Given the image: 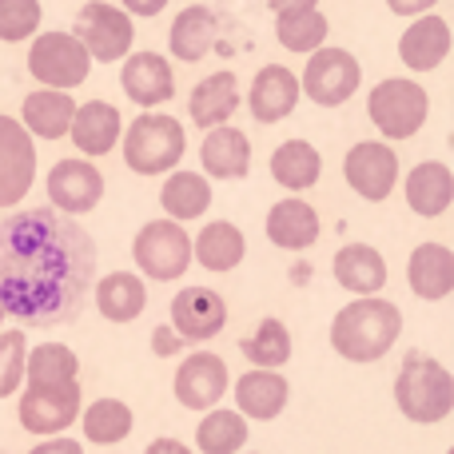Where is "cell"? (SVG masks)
I'll list each match as a JSON object with an SVG mask.
<instances>
[{"instance_id": "6da1fadb", "label": "cell", "mask_w": 454, "mask_h": 454, "mask_svg": "<svg viewBox=\"0 0 454 454\" xmlns=\"http://www.w3.org/2000/svg\"><path fill=\"white\" fill-rule=\"evenodd\" d=\"M96 243L56 207H20L0 223V307L28 327H56L84 311Z\"/></svg>"}, {"instance_id": "7a4b0ae2", "label": "cell", "mask_w": 454, "mask_h": 454, "mask_svg": "<svg viewBox=\"0 0 454 454\" xmlns=\"http://www.w3.org/2000/svg\"><path fill=\"white\" fill-rule=\"evenodd\" d=\"M403 335V311L391 299L359 295L331 319V347L347 363H379Z\"/></svg>"}, {"instance_id": "3957f363", "label": "cell", "mask_w": 454, "mask_h": 454, "mask_svg": "<svg viewBox=\"0 0 454 454\" xmlns=\"http://www.w3.org/2000/svg\"><path fill=\"white\" fill-rule=\"evenodd\" d=\"M395 407L419 427H434L454 415V375L439 359L411 351L395 375Z\"/></svg>"}, {"instance_id": "277c9868", "label": "cell", "mask_w": 454, "mask_h": 454, "mask_svg": "<svg viewBox=\"0 0 454 454\" xmlns=\"http://www.w3.org/2000/svg\"><path fill=\"white\" fill-rule=\"evenodd\" d=\"M120 148H124V164L136 176H168L180 168L188 152V132L176 116L152 108L120 132Z\"/></svg>"}, {"instance_id": "5b68a950", "label": "cell", "mask_w": 454, "mask_h": 454, "mask_svg": "<svg viewBox=\"0 0 454 454\" xmlns=\"http://www.w3.org/2000/svg\"><path fill=\"white\" fill-rule=\"evenodd\" d=\"M367 116L379 128L383 140H415L423 132L427 116H431V96L419 80L411 76H391L379 80L367 92Z\"/></svg>"}, {"instance_id": "8992f818", "label": "cell", "mask_w": 454, "mask_h": 454, "mask_svg": "<svg viewBox=\"0 0 454 454\" xmlns=\"http://www.w3.org/2000/svg\"><path fill=\"white\" fill-rule=\"evenodd\" d=\"M92 72V56L76 40V32H36L28 44V76L40 88H56V92H72L80 88Z\"/></svg>"}, {"instance_id": "52a82bcc", "label": "cell", "mask_w": 454, "mask_h": 454, "mask_svg": "<svg viewBox=\"0 0 454 454\" xmlns=\"http://www.w3.org/2000/svg\"><path fill=\"white\" fill-rule=\"evenodd\" d=\"M132 259L156 283L184 279V271L192 267V235L184 231V223L168 220V215L148 220L132 239Z\"/></svg>"}, {"instance_id": "ba28073f", "label": "cell", "mask_w": 454, "mask_h": 454, "mask_svg": "<svg viewBox=\"0 0 454 454\" xmlns=\"http://www.w3.org/2000/svg\"><path fill=\"white\" fill-rule=\"evenodd\" d=\"M359 84H363L359 60L347 48H331V44L315 48L307 56L303 76H299V92L311 104H319V108H343L359 92Z\"/></svg>"}, {"instance_id": "9c48e42d", "label": "cell", "mask_w": 454, "mask_h": 454, "mask_svg": "<svg viewBox=\"0 0 454 454\" xmlns=\"http://www.w3.org/2000/svg\"><path fill=\"white\" fill-rule=\"evenodd\" d=\"M76 40L88 48V56L100 64H116L136 44V16H128L120 4L88 0L76 16Z\"/></svg>"}, {"instance_id": "30bf717a", "label": "cell", "mask_w": 454, "mask_h": 454, "mask_svg": "<svg viewBox=\"0 0 454 454\" xmlns=\"http://www.w3.org/2000/svg\"><path fill=\"white\" fill-rule=\"evenodd\" d=\"M399 152L387 140H359L343 156V180L367 204H383L399 188Z\"/></svg>"}, {"instance_id": "8fae6325", "label": "cell", "mask_w": 454, "mask_h": 454, "mask_svg": "<svg viewBox=\"0 0 454 454\" xmlns=\"http://www.w3.org/2000/svg\"><path fill=\"white\" fill-rule=\"evenodd\" d=\"M36 184V140L20 120L0 116V212L24 204Z\"/></svg>"}, {"instance_id": "7c38bea8", "label": "cell", "mask_w": 454, "mask_h": 454, "mask_svg": "<svg viewBox=\"0 0 454 454\" xmlns=\"http://www.w3.org/2000/svg\"><path fill=\"white\" fill-rule=\"evenodd\" d=\"M80 407H84V395H80V383L68 387H28L20 395V427L36 439H52V434H64L72 423L80 419Z\"/></svg>"}, {"instance_id": "4fadbf2b", "label": "cell", "mask_w": 454, "mask_h": 454, "mask_svg": "<svg viewBox=\"0 0 454 454\" xmlns=\"http://www.w3.org/2000/svg\"><path fill=\"white\" fill-rule=\"evenodd\" d=\"M44 188H48V204L76 220V215H88L104 200V172L92 160L68 156V160H56L52 164Z\"/></svg>"}, {"instance_id": "5bb4252c", "label": "cell", "mask_w": 454, "mask_h": 454, "mask_svg": "<svg viewBox=\"0 0 454 454\" xmlns=\"http://www.w3.org/2000/svg\"><path fill=\"white\" fill-rule=\"evenodd\" d=\"M227 387H231V375H227V363L220 359L215 351H192L188 359L180 363V371H176V399H180V407L188 411H212L220 407V399L227 395Z\"/></svg>"}, {"instance_id": "9a60e30c", "label": "cell", "mask_w": 454, "mask_h": 454, "mask_svg": "<svg viewBox=\"0 0 454 454\" xmlns=\"http://www.w3.org/2000/svg\"><path fill=\"white\" fill-rule=\"evenodd\" d=\"M227 327V303L212 287H184L172 299V331L188 343H207Z\"/></svg>"}, {"instance_id": "2e32d148", "label": "cell", "mask_w": 454, "mask_h": 454, "mask_svg": "<svg viewBox=\"0 0 454 454\" xmlns=\"http://www.w3.org/2000/svg\"><path fill=\"white\" fill-rule=\"evenodd\" d=\"M120 88L132 104L140 108H160L176 96V76H172V64L168 56L160 52H128L124 56V68H120Z\"/></svg>"}, {"instance_id": "e0dca14e", "label": "cell", "mask_w": 454, "mask_h": 454, "mask_svg": "<svg viewBox=\"0 0 454 454\" xmlns=\"http://www.w3.org/2000/svg\"><path fill=\"white\" fill-rule=\"evenodd\" d=\"M299 100H303L299 76L287 64H263L247 88V108L255 116V124H279V120H287L295 112Z\"/></svg>"}, {"instance_id": "ac0fdd59", "label": "cell", "mask_w": 454, "mask_h": 454, "mask_svg": "<svg viewBox=\"0 0 454 454\" xmlns=\"http://www.w3.org/2000/svg\"><path fill=\"white\" fill-rule=\"evenodd\" d=\"M450 44H454V36H450L447 16H439V12L411 16V28H403V36H399V60L411 72H434L450 56Z\"/></svg>"}, {"instance_id": "d6986e66", "label": "cell", "mask_w": 454, "mask_h": 454, "mask_svg": "<svg viewBox=\"0 0 454 454\" xmlns=\"http://www.w3.org/2000/svg\"><path fill=\"white\" fill-rule=\"evenodd\" d=\"M120 132H124V116H120V108L108 104V100L76 104V112H72L68 136H72V144H76V152L84 160L108 156V152L120 144Z\"/></svg>"}, {"instance_id": "ffe728a7", "label": "cell", "mask_w": 454, "mask_h": 454, "mask_svg": "<svg viewBox=\"0 0 454 454\" xmlns=\"http://www.w3.org/2000/svg\"><path fill=\"white\" fill-rule=\"evenodd\" d=\"M287 399H291V383L279 375V371L251 367L235 379V411H239L243 419L271 423V419L283 415Z\"/></svg>"}, {"instance_id": "44dd1931", "label": "cell", "mask_w": 454, "mask_h": 454, "mask_svg": "<svg viewBox=\"0 0 454 454\" xmlns=\"http://www.w3.org/2000/svg\"><path fill=\"white\" fill-rule=\"evenodd\" d=\"M200 168L207 180H243L251 172V140L235 124L207 128L200 144Z\"/></svg>"}, {"instance_id": "7402d4cb", "label": "cell", "mask_w": 454, "mask_h": 454, "mask_svg": "<svg viewBox=\"0 0 454 454\" xmlns=\"http://www.w3.org/2000/svg\"><path fill=\"white\" fill-rule=\"evenodd\" d=\"M403 196H407V207L423 220H439V215L450 212L454 204V172L442 160H423L407 172V184H403Z\"/></svg>"}, {"instance_id": "603a6c76", "label": "cell", "mask_w": 454, "mask_h": 454, "mask_svg": "<svg viewBox=\"0 0 454 454\" xmlns=\"http://www.w3.org/2000/svg\"><path fill=\"white\" fill-rule=\"evenodd\" d=\"M263 231L275 247L307 251L319 243L323 223H319V212H315L307 200L287 196V200H279V204H271V212H267V220H263Z\"/></svg>"}, {"instance_id": "cb8c5ba5", "label": "cell", "mask_w": 454, "mask_h": 454, "mask_svg": "<svg viewBox=\"0 0 454 454\" xmlns=\"http://www.w3.org/2000/svg\"><path fill=\"white\" fill-rule=\"evenodd\" d=\"M331 275L351 295H379L387 287V259L371 243H347L331 259Z\"/></svg>"}, {"instance_id": "d4e9b609", "label": "cell", "mask_w": 454, "mask_h": 454, "mask_svg": "<svg viewBox=\"0 0 454 454\" xmlns=\"http://www.w3.org/2000/svg\"><path fill=\"white\" fill-rule=\"evenodd\" d=\"M215 32H220L215 12L204 4V0H196V4L176 12L172 32H168V52H172V60L200 64L215 48Z\"/></svg>"}, {"instance_id": "484cf974", "label": "cell", "mask_w": 454, "mask_h": 454, "mask_svg": "<svg viewBox=\"0 0 454 454\" xmlns=\"http://www.w3.org/2000/svg\"><path fill=\"white\" fill-rule=\"evenodd\" d=\"M407 283L419 299L439 303L454 291V251L447 243H419L407 259Z\"/></svg>"}, {"instance_id": "4316f807", "label": "cell", "mask_w": 454, "mask_h": 454, "mask_svg": "<svg viewBox=\"0 0 454 454\" xmlns=\"http://www.w3.org/2000/svg\"><path fill=\"white\" fill-rule=\"evenodd\" d=\"M72 104L68 92H56V88H36V92L24 96L20 104V124L32 140H64L72 124Z\"/></svg>"}, {"instance_id": "83f0119b", "label": "cell", "mask_w": 454, "mask_h": 454, "mask_svg": "<svg viewBox=\"0 0 454 454\" xmlns=\"http://www.w3.org/2000/svg\"><path fill=\"white\" fill-rule=\"evenodd\" d=\"M235 108H239V80L227 68L204 76L188 96V116H192V124H200V128L227 124V120L235 116Z\"/></svg>"}, {"instance_id": "f1b7e54d", "label": "cell", "mask_w": 454, "mask_h": 454, "mask_svg": "<svg viewBox=\"0 0 454 454\" xmlns=\"http://www.w3.org/2000/svg\"><path fill=\"white\" fill-rule=\"evenodd\" d=\"M96 311L108 323H132L148 307V287L136 271H108L96 283Z\"/></svg>"}, {"instance_id": "f546056e", "label": "cell", "mask_w": 454, "mask_h": 454, "mask_svg": "<svg viewBox=\"0 0 454 454\" xmlns=\"http://www.w3.org/2000/svg\"><path fill=\"white\" fill-rule=\"evenodd\" d=\"M247 255V239L231 220H212L200 227V235L192 239V259L204 271H231Z\"/></svg>"}, {"instance_id": "4dcf8cb0", "label": "cell", "mask_w": 454, "mask_h": 454, "mask_svg": "<svg viewBox=\"0 0 454 454\" xmlns=\"http://www.w3.org/2000/svg\"><path fill=\"white\" fill-rule=\"evenodd\" d=\"M323 176V156L311 140H283L279 148L271 152V180L279 188H287L291 196L315 188Z\"/></svg>"}, {"instance_id": "1f68e13d", "label": "cell", "mask_w": 454, "mask_h": 454, "mask_svg": "<svg viewBox=\"0 0 454 454\" xmlns=\"http://www.w3.org/2000/svg\"><path fill=\"white\" fill-rule=\"evenodd\" d=\"M160 204H164V215L176 223H192L212 207V180L204 172H168L164 188H160Z\"/></svg>"}, {"instance_id": "d6a6232c", "label": "cell", "mask_w": 454, "mask_h": 454, "mask_svg": "<svg viewBox=\"0 0 454 454\" xmlns=\"http://www.w3.org/2000/svg\"><path fill=\"white\" fill-rule=\"evenodd\" d=\"M24 383L28 387H68L80 383V359L64 343H40L24 355Z\"/></svg>"}, {"instance_id": "836d02e7", "label": "cell", "mask_w": 454, "mask_h": 454, "mask_svg": "<svg viewBox=\"0 0 454 454\" xmlns=\"http://www.w3.org/2000/svg\"><path fill=\"white\" fill-rule=\"evenodd\" d=\"M132 427H136L132 407L120 399H96V403H88V407H80V431H84V439L96 442V447H116V442H124L128 434H132Z\"/></svg>"}, {"instance_id": "e575fe53", "label": "cell", "mask_w": 454, "mask_h": 454, "mask_svg": "<svg viewBox=\"0 0 454 454\" xmlns=\"http://www.w3.org/2000/svg\"><path fill=\"white\" fill-rule=\"evenodd\" d=\"M247 434H251V427L239 411L212 407V411H204V419L196 427V450L200 454H239L247 447Z\"/></svg>"}, {"instance_id": "d590c367", "label": "cell", "mask_w": 454, "mask_h": 454, "mask_svg": "<svg viewBox=\"0 0 454 454\" xmlns=\"http://www.w3.org/2000/svg\"><path fill=\"white\" fill-rule=\"evenodd\" d=\"M327 16L323 8H291V12H275V40L295 56H311L315 48L327 44Z\"/></svg>"}, {"instance_id": "8d00e7d4", "label": "cell", "mask_w": 454, "mask_h": 454, "mask_svg": "<svg viewBox=\"0 0 454 454\" xmlns=\"http://www.w3.org/2000/svg\"><path fill=\"white\" fill-rule=\"evenodd\" d=\"M243 359L255 367L279 371L283 363H291V331L283 319H259L255 331L243 339Z\"/></svg>"}, {"instance_id": "74e56055", "label": "cell", "mask_w": 454, "mask_h": 454, "mask_svg": "<svg viewBox=\"0 0 454 454\" xmlns=\"http://www.w3.org/2000/svg\"><path fill=\"white\" fill-rule=\"evenodd\" d=\"M40 0H0V44H20L40 32Z\"/></svg>"}, {"instance_id": "f35d334b", "label": "cell", "mask_w": 454, "mask_h": 454, "mask_svg": "<svg viewBox=\"0 0 454 454\" xmlns=\"http://www.w3.org/2000/svg\"><path fill=\"white\" fill-rule=\"evenodd\" d=\"M24 355H28L24 331H0V399L24 387Z\"/></svg>"}, {"instance_id": "ab89813d", "label": "cell", "mask_w": 454, "mask_h": 454, "mask_svg": "<svg viewBox=\"0 0 454 454\" xmlns=\"http://www.w3.org/2000/svg\"><path fill=\"white\" fill-rule=\"evenodd\" d=\"M28 454H84V447L76 439H68V434H52V439H40Z\"/></svg>"}, {"instance_id": "60d3db41", "label": "cell", "mask_w": 454, "mask_h": 454, "mask_svg": "<svg viewBox=\"0 0 454 454\" xmlns=\"http://www.w3.org/2000/svg\"><path fill=\"white\" fill-rule=\"evenodd\" d=\"M180 343H184V339L176 335V331L168 327V323H164V327L152 331V351H156V355H176V351H180Z\"/></svg>"}, {"instance_id": "b9f144b4", "label": "cell", "mask_w": 454, "mask_h": 454, "mask_svg": "<svg viewBox=\"0 0 454 454\" xmlns=\"http://www.w3.org/2000/svg\"><path fill=\"white\" fill-rule=\"evenodd\" d=\"M120 8H124L128 16H140V20H148V16H160L168 8V0H120Z\"/></svg>"}, {"instance_id": "7bdbcfd3", "label": "cell", "mask_w": 454, "mask_h": 454, "mask_svg": "<svg viewBox=\"0 0 454 454\" xmlns=\"http://www.w3.org/2000/svg\"><path fill=\"white\" fill-rule=\"evenodd\" d=\"M434 4L439 0H387V8L395 16H423V12H434Z\"/></svg>"}, {"instance_id": "ee69618b", "label": "cell", "mask_w": 454, "mask_h": 454, "mask_svg": "<svg viewBox=\"0 0 454 454\" xmlns=\"http://www.w3.org/2000/svg\"><path fill=\"white\" fill-rule=\"evenodd\" d=\"M144 454H196V450H192L188 442L168 439V434H164V439H152L148 447H144Z\"/></svg>"}, {"instance_id": "f6af8a7d", "label": "cell", "mask_w": 454, "mask_h": 454, "mask_svg": "<svg viewBox=\"0 0 454 454\" xmlns=\"http://www.w3.org/2000/svg\"><path fill=\"white\" fill-rule=\"evenodd\" d=\"M271 12H291V8H319V0H267Z\"/></svg>"}, {"instance_id": "bcb514c9", "label": "cell", "mask_w": 454, "mask_h": 454, "mask_svg": "<svg viewBox=\"0 0 454 454\" xmlns=\"http://www.w3.org/2000/svg\"><path fill=\"white\" fill-rule=\"evenodd\" d=\"M0 327H4V307H0Z\"/></svg>"}, {"instance_id": "7dc6e473", "label": "cell", "mask_w": 454, "mask_h": 454, "mask_svg": "<svg viewBox=\"0 0 454 454\" xmlns=\"http://www.w3.org/2000/svg\"><path fill=\"white\" fill-rule=\"evenodd\" d=\"M239 454H255V450H239Z\"/></svg>"}]
</instances>
